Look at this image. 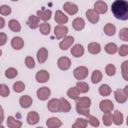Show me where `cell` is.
Listing matches in <instances>:
<instances>
[{
	"label": "cell",
	"instance_id": "cell-1",
	"mask_svg": "<svg viewBox=\"0 0 128 128\" xmlns=\"http://www.w3.org/2000/svg\"><path fill=\"white\" fill-rule=\"evenodd\" d=\"M111 11L118 20H128V1L115 0L111 5Z\"/></svg>",
	"mask_w": 128,
	"mask_h": 128
},
{
	"label": "cell",
	"instance_id": "cell-2",
	"mask_svg": "<svg viewBox=\"0 0 128 128\" xmlns=\"http://www.w3.org/2000/svg\"><path fill=\"white\" fill-rule=\"evenodd\" d=\"M47 108L52 113L61 112V100L60 99H57V98L51 99L48 102V104H47Z\"/></svg>",
	"mask_w": 128,
	"mask_h": 128
},
{
	"label": "cell",
	"instance_id": "cell-3",
	"mask_svg": "<svg viewBox=\"0 0 128 128\" xmlns=\"http://www.w3.org/2000/svg\"><path fill=\"white\" fill-rule=\"evenodd\" d=\"M73 75L77 80H83L88 76V68L85 66H79L74 69Z\"/></svg>",
	"mask_w": 128,
	"mask_h": 128
},
{
	"label": "cell",
	"instance_id": "cell-4",
	"mask_svg": "<svg viewBox=\"0 0 128 128\" xmlns=\"http://www.w3.org/2000/svg\"><path fill=\"white\" fill-rule=\"evenodd\" d=\"M68 33V28L67 26H64V25H57L55 28H54V35L57 39H63L66 37Z\"/></svg>",
	"mask_w": 128,
	"mask_h": 128
},
{
	"label": "cell",
	"instance_id": "cell-5",
	"mask_svg": "<svg viewBox=\"0 0 128 128\" xmlns=\"http://www.w3.org/2000/svg\"><path fill=\"white\" fill-rule=\"evenodd\" d=\"M99 108H100V110H101L102 112H104V113H109V112H111V111L113 110L114 104H113V102H112L111 100H109V99H104V100H102V101L100 102Z\"/></svg>",
	"mask_w": 128,
	"mask_h": 128
},
{
	"label": "cell",
	"instance_id": "cell-6",
	"mask_svg": "<svg viewBox=\"0 0 128 128\" xmlns=\"http://www.w3.org/2000/svg\"><path fill=\"white\" fill-rule=\"evenodd\" d=\"M50 94H51V91H50V89H49L48 87H41V88H39V89L37 90V92H36V95H37L38 99L41 100V101L47 100V99L49 98Z\"/></svg>",
	"mask_w": 128,
	"mask_h": 128
},
{
	"label": "cell",
	"instance_id": "cell-7",
	"mask_svg": "<svg viewBox=\"0 0 128 128\" xmlns=\"http://www.w3.org/2000/svg\"><path fill=\"white\" fill-rule=\"evenodd\" d=\"M57 65H58V67H59L61 70L66 71V70H68V69L70 68V66H71V60H70L68 57H65V56L60 57V58L58 59V61H57Z\"/></svg>",
	"mask_w": 128,
	"mask_h": 128
},
{
	"label": "cell",
	"instance_id": "cell-8",
	"mask_svg": "<svg viewBox=\"0 0 128 128\" xmlns=\"http://www.w3.org/2000/svg\"><path fill=\"white\" fill-rule=\"evenodd\" d=\"M74 43V38L73 36H66L65 38H63V40L59 43V47L61 50H67L68 48H70Z\"/></svg>",
	"mask_w": 128,
	"mask_h": 128
},
{
	"label": "cell",
	"instance_id": "cell-9",
	"mask_svg": "<svg viewBox=\"0 0 128 128\" xmlns=\"http://www.w3.org/2000/svg\"><path fill=\"white\" fill-rule=\"evenodd\" d=\"M49 77H50V75L47 70H39L35 75V78H36L37 82H39V83L47 82L49 80Z\"/></svg>",
	"mask_w": 128,
	"mask_h": 128
},
{
	"label": "cell",
	"instance_id": "cell-10",
	"mask_svg": "<svg viewBox=\"0 0 128 128\" xmlns=\"http://www.w3.org/2000/svg\"><path fill=\"white\" fill-rule=\"evenodd\" d=\"M107 3L104 1H96L94 3V10L98 14H104L107 12Z\"/></svg>",
	"mask_w": 128,
	"mask_h": 128
},
{
	"label": "cell",
	"instance_id": "cell-11",
	"mask_svg": "<svg viewBox=\"0 0 128 128\" xmlns=\"http://www.w3.org/2000/svg\"><path fill=\"white\" fill-rule=\"evenodd\" d=\"M86 18L88 19V21L92 24H95L99 21V14L96 13V11L94 9H88L86 11Z\"/></svg>",
	"mask_w": 128,
	"mask_h": 128
},
{
	"label": "cell",
	"instance_id": "cell-12",
	"mask_svg": "<svg viewBox=\"0 0 128 128\" xmlns=\"http://www.w3.org/2000/svg\"><path fill=\"white\" fill-rule=\"evenodd\" d=\"M54 19H55V21H56L59 25H62V24H65V23L68 22V16L65 15L61 10H57V11L55 12Z\"/></svg>",
	"mask_w": 128,
	"mask_h": 128
},
{
	"label": "cell",
	"instance_id": "cell-13",
	"mask_svg": "<svg viewBox=\"0 0 128 128\" xmlns=\"http://www.w3.org/2000/svg\"><path fill=\"white\" fill-rule=\"evenodd\" d=\"M91 105V99L88 97H79L76 99V107L79 108H89Z\"/></svg>",
	"mask_w": 128,
	"mask_h": 128
},
{
	"label": "cell",
	"instance_id": "cell-14",
	"mask_svg": "<svg viewBox=\"0 0 128 128\" xmlns=\"http://www.w3.org/2000/svg\"><path fill=\"white\" fill-rule=\"evenodd\" d=\"M64 10L69 14V15H75L78 12V7L76 4L72 3V2H66L63 5Z\"/></svg>",
	"mask_w": 128,
	"mask_h": 128
},
{
	"label": "cell",
	"instance_id": "cell-15",
	"mask_svg": "<svg viewBox=\"0 0 128 128\" xmlns=\"http://www.w3.org/2000/svg\"><path fill=\"white\" fill-rule=\"evenodd\" d=\"M51 15H52V11L50 9H42V10H39L37 11V16L39 19L43 20L44 22H46L47 20H49L51 18Z\"/></svg>",
	"mask_w": 128,
	"mask_h": 128
},
{
	"label": "cell",
	"instance_id": "cell-16",
	"mask_svg": "<svg viewBox=\"0 0 128 128\" xmlns=\"http://www.w3.org/2000/svg\"><path fill=\"white\" fill-rule=\"evenodd\" d=\"M46 125L48 128H59L62 125V121L56 117H50L46 121Z\"/></svg>",
	"mask_w": 128,
	"mask_h": 128
},
{
	"label": "cell",
	"instance_id": "cell-17",
	"mask_svg": "<svg viewBox=\"0 0 128 128\" xmlns=\"http://www.w3.org/2000/svg\"><path fill=\"white\" fill-rule=\"evenodd\" d=\"M71 54H72V56H74L76 58L83 56V54H84V47L81 44H75L71 48Z\"/></svg>",
	"mask_w": 128,
	"mask_h": 128
},
{
	"label": "cell",
	"instance_id": "cell-18",
	"mask_svg": "<svg viewBox=\"0 0 128 128\" xmlns=\"http://www.w3.org/2000/svg\"><path fill=\"white\" fill-rule=\"evenodd\" d=\"M114 97H115V100H116L118 103L122 104V103H125V102L127 101V97H128V96L124 93L123 90L117 89V90H115V92H114Z\"/></svg>",
	"mask_w": 128,
	"mask_h": 128
},
{
	"label": "cell",
	"instance_id": "cell-19",
	"mask_svg": "<svg viewBox=\"0 0 128 128\" xmlns=\"http://www.w3.org/2000/svg\"><path fill=\"white\" fill-rule=\"evenodd\" d=\"M47 58H48V51H47V49L45 47L40 48L38 50V52H37V60H38V62L40 64H42V63H44L47 60Z\"/></svg>",
	"mask_w": 128,
	"mask_h": 128
},
{
	"label": "cell",
	"instance_id": "cell-20",
	"mask_svg": "<svg viewBox=\"0 0 128 128\" xmlns=\"http://www.w3.org/2000/svg\"><path fill=\"white\" fill-rule=\"evenodd\" d=\"M27 122L29 125H35L39 122V114L36 111H30L27 115Z\"/></svg>",
	"mask_w": 128,
	"mask_h": 128
},
{
	"label": "cell",
	"instance_id": "cell-21",
	"mask_svg": "<svg viewBox=\"0 0 128 128\" xmlns=\"http://www.w3.org/2000/svg\"><path fill=\"white\" fill-rule=\"evenodd\" d=\"M32 102H33V100L29 95H23L19 99V104L22 108H29L31 106Z\"/></svg>",
	"mask_w": 128,
	"mask_h": 128
},
{
	"label": "cell",
	"instance_id": "cell-22",
	"mask_svg": "<svg viewBox=\"0 0 128 128\" xmlns=\"http://www.w3.org/2000/svg\"><path fill=\"white\" fill-rule=\"evenodd\" d=\"M11 46L15 50H20L24 46V40L21 37H13L11 40Z\"/></svg>",
	"mask_w": 128,
	"mask_h": 128
},
{
	"label": "cell",
	"instance_id": "cell-23",
	"mask_svg": "<svg viewBox=\"0 0 128 128\" xmlns=\"http://www.w3.org/2000/svg\"><path fill=\"white\" fill-rule=\"evenodd\" d=\"M7 126L9 128H21L22 122L20 120H17L13 116H9L7 118Z\"/></svg>",
	"mask_w": 128,
	"mask_h": 128
},
{
	"label": "cell",
	"instance_id": "cell-24",
	"mask_svg": "<svg viewBox=\"0 0 128 128\" xmlns=\"http://www.w3.org/2000/svg\"><path fill=\"white\" fill-rule=\"evenodd\" d=\"M39 20H40V19L38 18V16L31 15V16H29V18H28L27 24H28V26H29L31 29H36V28H38V27L40 26Z\"/></svg>",
	"mask_w": 128,
	"mask_h": 128
},
{
	"label": "cell",
	"instance_id": "cell-25",
	"mask_svg": "<svg viewBox=\"0 0 128 128\" xmlns=\"http://www.w3.org/2000/svg\"><path fill=\"white\" fill-rule=\"evenodd\" d=\"M72 26H73V28H74L75 30L80 31V30H82V29L85 27V22H84V20H83L82 18L77 17V18H75V19L73 20Z\"/></svg>",
	"mask_w": 128,
	"mask_h": 128
},
{
	"label": "cell",
	"instance_id": "cell-26",
	"mask_svg": "<svg viewBox=\"0 0 128 128\" xmlns=\"http://www.w3.org/2000/svg\"><path fill=\"white\" fill-rule=\"evenodd\" d=\"M88 51L91 54H99L101 51V46L99 43L96 42H91L88 44Z\"/></svg>",
	"mask_w": 128,
	"mask_h": 128
},
{
	"label": "cell",
	"instance_id": "cell-27",
	"mask_svg": "<svg viewBox=\"0 0 128 128\" xmlns=\"http://www.w3.org/2000/svg\"><path fill=\"white\" fill-rule=\"evenodd\" d=\"M103 30H104V33H105L107 36H113V35L115 34V32H116V27H115V25L112 24V23H107V24L104 26Z\"/></svg>",
	"mask_w": 128,
	"mask_h": 128
},
{
	"label": "cell",
	"instance_id": "cell-28",
	"mask_svg": "<svg viewBox=\"0 0 128 128\" xmlns=\"http://www.w3.org/2000/svg\"><path fill=\"white\" fill-rule=\"evenodd\" d=\"M113 123L116 125H121L123 123V114L119 110H115L113 113Z\"/></svg>",
	"mask_w": 128,
	"mask_h": 128
},
{
	"label": "cell",
	"instance_id": "cell-29",
	"mask_svg": "<svg viewBox=\"0 0 128 128\" xmlns=\"http://www.w3.org/2000/svg\"><path fill=\"white\" fill-rule=\"evenodd\" d=\"M8 26H9L10 30H12L13 32H19L21 30V25H20V23L16 19L10 20L8 22Z\"/></svg>",
	"mask_w": 128,
	"mask_h": 128
},
{
	"label": "cell",
	"instance_id": "cell-30",
	"mask_svg": "<svg viewBox=\"0 0 128 128\" xmlns=\"http://www.w3.org/2000/svg\"><path fill=\"white\" fill-rule=\"evenodd\" d=\"M111 92H112L111 87L109 85H107V84H102L99 87V94L101 96H108V95L111 94Z\"/></svg>",
	"mask_w": 128,
	"mask_h": 128
},
{
	"label": "cell",
	"instance_id": "cell-31",
	"mask_svg": "<svg viewBox=\"0 0 128 128\" xmlns=\"http://www.w3.org/2000/svg\"><path fill=\"white\" fill-rule=\"evenodd\" d=\"M79 95H80V92H79V90L77 89V87H71V88L67 91V96H68L69 98H71V99L76 100V99L79 98Z\"/></svg>",
	"mask_w": 128,
	"mask_h": 128
},
{
	"label": "cell",
	"instance_id": "cell-32",
	"mask_svg": "<svg viewBox=\"0 0 128 128\" xmlns=\"http://www.w3.org/2000/svg\"><path fill=\"white\" fill-rule=\"evenodd\" d=\"M39 30H40V33L43 34V35H48L50 33V30H51V25L47 22H43V23H40V26H39Z\"/></svg>",
	"mask_w": 128,
	"mask_h": 128
},
{
	"label": "cell",
	"instance_id": "cell-33",
	"mask_svg": "<svg viewBox=\"0 0 128 128\" xmlns=\"http://www.w3.org/2000/svg\"><path fill=\"white\" fill-rule=\"evenodd\" d=\"M104 49H105L106 53H108V54H115V53L118 52V47H117V45H116L115 43H112V42L106 44V46L104 47Z\"/></svg>",
	"mask_w": 128,
	"mask_h": 128
},
{
	"label": "cell",
	"instance_id": "cell-34",
	"mask_svg": "<svg viewBox=\"0 0 128 128\" xmlns=\"http://www.w3.org/2000/svg\"><path fill=\"white\" fill-rule=\"evenodd\" d=\"M102 79V72L100 70H94L92 72V75H91V81L92 83L96 84V83H99Z\"/></svg>",
	"mask_w": 128,
	"mask_h": 128
},
{
	"label": "cell",
	"instance_id": "cell-35",
	"mask_svg": "<svg viewBox=\"0 0 128 128\" xmlns=\"http://www.w3.org/2000/svg\"><path fill=\"white\" fill-rule=\"evenodd\" d=\"M76 87H77V89L79 90L80 93H87L89 91V85L86 82H83V81H78L76 83Z\"/></svg>",
	"mask_w": 128,
	"mask_h": 128
},
{
	"label": "cell",
	"instance_id": "cell-36",
	"mask_svg": "<svg viewBox=\"0 0 128 128\" xmlns=\"http://www.w3.org/2000/svg\"><path fill=\"white\" fill-rule=\"evenodd\" d=\"M102 120H103V124L105 126H110L113 122V115L111 114V112L104 113L103 116H102Z\"/></svg>",
	"mask_w": 128,
	"mask_h": 128
},
{
	"label": "cell",
	"instance_id": "cell-37",
	"mask_svg": "<svg viewBox=\"0 0 128 128\" xmlns=\"http://www.w3.org/2000/svg\"><path fill=\"white\" fill-rule=\"evenodd\" d=\"M60 100H61V112H64V113L69 112L71 109L70 103L65 98H60Z\"/></svg>",
	"mask_w": 128,
	"mask_h": 128
},
{
	"label": "cell",
	"instance_id": "cell-38",
	"mask_svg": "<svg viewBox=\"0 0 128 128\" xmlns=\"http://www.w3.org/2000/svg\"><path fill=\"white\" fill-rule=\"evenodd\" d=\"M17 75H18V71H17L15 68H13V67H10V68H8V69L5 71V76H6L8 79H13V78H15Z\"/></svg>",
	"mask_w": 128,
	"mask_h": 128
},
{
	"label": "cell",
	"instance_id": "cell-39",
	"mask_svg": "<svg viewBox=\"0 0 128 128\" xmlns=\"http://www.w3.org/2000/svg\"><path fill=\"white\" fill-rule=\"evenodd\" d=\"M121 71H122V76L123 79L128 81V60L124 61L121 64Z\"/></svg>",
	"mask_w": 128,
	"mask_h": 128
},
{
	"label": "cell",
	"instance_id": "cell-40",
	"mask_svg": "<svg viewBox=\"0 0 128 128\" xmlns=\"http://www.w3.org/2000/svg\"><path fill=\"white\" fill-rule=\"evenodd\" d=\"M24 89H25V84L21 81H17L13 84V90L16 93H20V92L24 91Z\"/></svg>",
	"mask_w": 128,
	"mask_h": 128
},
{
	"label": "cell",
	"instance_id": "cell-41",
	"mask_svg": "<svg viewBox=\"0 0 128 128\" xmlns=\"http://www.w3.org/2000/svg\"><path fill=\"white\" fill-rule=\"evenodd\" d=\"M87 118V122L91 125V126H93V127H98L99 126V120L95 117V116H92V115H88V116H86Z\"/></svg>",
	"mask_w": 128,
	"mask_h": 128
},
{
	"label": "cell",
	"instance_id": "cell-42",
	"mask_svg": "<svg viewBox=\"0 0 128 128\" xmlns=\"http://www.w3.org/2000/svg\"><path fill=\"white\" fill-rule=\"evenodd\" d=\"M105 72L108 76H113L116 73V67L113 64H108L105 67Z\"/></svg>",
	"mask_w": 128,
	"mask_h": 128
},
{
	"label": "cell",
	"instance_id": "cell-43",
	"mask_svg": "<svg viewBox=\"0 0 128 128\" xmlns=\"http://www.w3.org/2000/svg\"><path fill=\"white\" fill-rule=\"evenodd\" d=\"M119 38L122 41L128 42V28H122L119 31Z\"/></svg>",
	"mask_w": 128,
	"mask_h": 128
},
{
	"label": "cell",
	"instance_id": "cell-44",
	"mask_svg": "<svg viewBox=\"0 0 128 128\" xmlns=\"http://www.w3.org/2000/svg\"><path fill=\"white\" fill-rule=\"evenodd\" d=\"M74 124H75L76 126L80 127V128H86L88 122H87V119H85V118H77Z\"/></svg>",
	"mask_w": 128,
	"mask_h": 128
},
{
	"label": "cell",
	"instance_id": "cell-45",
	"mask_svg": "<svg viewBox=\"0 0 128 128\" xmlns=\"http://www.w3.org/2000/svg\"><path fill=\"white\" fill-rule=\"evenodd\" d=\"M25 65H26L27 68L33 69V68L35 67V61H34V59H33L31 56H27V57L25 58Z\"/></svg>",
	"mask_w": 128,
	"mask_h": 128
},
{
	"label": "cell",
	"instance_id": "cell-46",
	"mask_svg": "<svg viewBox=\"0 0 128 128\" xmlns=\"http://www.w3.org/2000/svg\"><path fill=\"white\" fill-rule=\"evenodd\" d=\"M9 93H10V90H9L8 86L5 84H1L0 85V95L2 97H7L9 95Z\"/></svg>",
	"mask_w": 128,
	"mask_h": 128
},
{
	"label": "cell",
	"instance_id": "cell-47",
	"mask_svg": "<svg viewBox=\"0 0 128 128\" xmlns=\"http://www.w3.org/2000/svg\"><path fill=\"white\" fill-rule=\"evenodd\" d=\"M11 13V8L8 5H2L0 7V14L3 16H7Z\"/></svg>",
	"mask_w": 128,
	"mask_h": 128
},
{
	"label": "cell",
	"instance_id": "cell-48",
	"mask_svg": "<svg viewBox=\"0 0 128 128\" xmlns=\"http://www.w3.org/2000/svg\"><path fill=\"white\" fill-rule=\"evenodd\" d=\"M118 54L121 57H124V56L128 55V45H121L118 48Z\"/></svg>",
	"mask_w": 128,
	"mask_h": 128
},
{
	"label": "cell",
	"instance_id": "cell-49",
	"mask_svg": "<svg viewBox=\"0 0 128 128\" xmlns=\"http://www.w3.org/2000/svg\"><path fill=\"white\" fill-rule=\"evenodd\" d=\"M76 111L80 115H84V116L90 115V109L89 108H79V107H76Z\"/></svg>",
	"mask_w": 128,
	"mask_h": 128
},
{
	"label": "cell",
	"instance_id": "cell-50",
	"mask_svg": "<svg viewBox=\"0 0 128 128\" xmlns=\"http://www.w3.org/2000/svg\"><path fill=\"white\" fill-rule=\"evenodd\" d=\"M7 41V35L3 32L0 33V46H3Z\"/></svg>",
	"mask_w": 128,
	"mask_h": 128
},
{
	"label": "cell",
	"instance_id": "cell-51",
	"mask_svg": "<svg viewBox=\"0 0 128 128\" xmlns=\"http://www.w3.org/2000/svg\"><path fill=\"white\" fill-rule=\"evenodd\" d=\"M0 29H2L4 26H5V21H4V18L3 17H0Z\"/></svg>",
	"mask_w": 128,
	"mask_h": 128
},
{
	"label": "cell",
	"instance_id": "cell-52",
	"mask_svg": "<svg viewBox=\"0 0 128 128\" xmlns=\"http://www.w3.org/2000/svg\"><path fill=\"white\" fill-rule=\"evenodd\" d=\"M123 91H124V93H125V94H126V95L128 96V85L124 87V89H123Z\"/></svg>",
	"mask_w": 128,
	"mask_h": 128
},
{
	"label": "cell",
	"instance_id": "cell-53",
	"mask_svg": "<svg viewBox=\"0 0 128 128\" xmlns=\"http://www.w3.org/2000/svg\"><path fill=\"white\" fill-rule=\"evenodd\" d=\"M72 128H80V127H78V126H76L75 124H73V125H72Z\"/></svg>",
	"mask_w": 128,
	"mask_h": 128
},
{
	"label": "cell",
	"instance_id": "cell-54",
	"mask_svg": "<svg viewBox=\"0 0 128 128\" xmlns=\"http://www.w3.org/2000/svg\"><path fill=\"white\" fill-rule=\"evenodd\" d=\"M126 123H127V125H128V116H127V119H126Z\"/></svg>",
	"mask_w": 128,
	"mask_h": 128
},
{
	"label": "cell",
	"instance_id": "cell-55",
	"mask_svg": "<svg viewBox=\"0 0 128 128\" xmlns=\"http://www.w3.org/2000/svg\"><path fill=\"white\" fill-rule=\"evenodd\" d=\"M36 128H43V127H36Z\"/></svg>",
	"mask_w": 128,
	"mask_h": 128
},
{
	"label": "cell",
	"instance_id": "cell-56",
	"mask_svg": "<svg viewBox=\"0 0 128 128\" xmlns=\"http://www.w3.org/2000/svg\"><path fill=\"white\" fill-rule=\"evenodd\" d=\"M1 128H4V127H3V126H1Z\"/></svg>",
	"mask_w": 128,
	"mask_h": 128
}]
</instances>
